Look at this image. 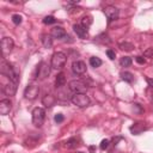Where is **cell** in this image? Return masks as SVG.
Here are the masks:
<instances>
[{
  "mask_svg": "<svg viewBox=\"0 0 153 153\" xmlns=\"http://www.w3.org/2000/svg\"><path fill=\"white\" fill-rule=\"evenodd\" d=\"M0 73L5 76H7L11 82H13L16 84L19 83V74L16 72V69L12 67V65L5 60H3L1 63H0Z\"/></svg>",
  "mask_w": 153,
  "mask_h": 153,
  "instance_id": "6da1fadb",
  "label": "cell"
},
{
  "mask_svg": "<svg viewBox=\"0 0 153 153\" xmlns=\"http://www.w3.org/2000/svg\"><path fill=\"white\" fill-rule=\"evenodd\" d=\"M67 61V56L62 51H56L51 56V67L55 69H61Z\"/></svg>",
  "mask_w": 153,
  "mask_h": 153,
  "instance_id": "7a4b0ae2",
  "label": "cell"
},
{
  "mask_svg": "<svg viewBox=\"0 0 153 153\" xmlns=\"http://www.w3.org/2000/svg\"><path fill=\"white\" fill-rule=\"evenodd\" d=\"M49 74H50V66L47 62L41 61L36 68V78L38 80H44L49 76Z\"/></svg>",
  "mask_w": 153,
  "mask_h": 153,
  "instance_id": "3957f363",
  "label": "cell"
},
{
  "mask_svg": "<svg viewBox=\"0 0 153 153\" xmlns=\"http://www.w3.org/2000/svg\"><path fill=\"white\" fill-rule=\"evenodd\" d=\"M46 120V111L42 108H35L32 110V123L36 127H42Z\"/></svg>",
  "mask_w": 153,
  "mask_h": 153,
  "instance_id": "277c9868",
  "label": "cell"
},
{
  "mask_svg": "<svg viewBox=\"0 0 153 153\" xmlns=\"http://www.w3.org/2000/svg\"><path fill=\"white\" fill-rule=\"evenodd\" d=\"M72 103L74 105H76L78 108H85L90 104V98L89 96H86L85 93H75L72 97Z\"/></svg>",
  "mask_w": 153,
  "mask_h": 153,
  "instance_id": "5b68a950",
  "label": "cell"
},
{
  "mask_svg": "<svg viewBox=\"0 0 153 153\" xmlns=\"http://www.w3.org/2000/svg\"><path fill=\"white\" fill-rule=\"evenodd\" d=\"M15 47V42L11 37H4L1 40V53H3V56L6 57L7 55H10V53L12 51Z\"/></svg>",
  "mask_w": 153,
  "mask_h": 153,
  "instance_id": "8992f818",
  "label": "cell"
},
{
  "mask_svg": "<svg viewBox=\"0 0 153 153\" xmlns=\"http://www.w3.org/2000/svg\"><path fill=\"white\" fill-rule=\"evenodd\" d=\"M68 86H69V90L74 92V95L75 93H84L88 89L86 84L82 80H72V82H69Z\"/></svg>",
  "mask_w": 153,
  "mask_h": 153,
  "instance_id": "52a82bcc",
  "label": "cell"
},
{
  "mask_svg": "<svg viewBox=\"0 0 153 153\" xmlns=\"http://www.w3.org/2000/svg\"><path fill=\"white\" fill-rule=\"evenodd\" d=\"M38 93H40V88L36 84H29L24 90V97L30 101L35 99L38 96Z\"/></svg>",
  "mask_w": 153,
  "mask_h": 153,
  "instance_id": "ba28073f",
  "label": "cell"
},
{
  "mask_svg": "<svg viewBox=\"0 0 153 153\" xmlns=\"http://www.w3.org/2000/svg\"><path fill=\"white\" fill-rule=\"evenodd\" d=\"M104 15H105L108 22L111 23V22H114L115 19L118 18L120 11H118V9L115 7V6H107V7L104 9Z\"/></svg>",
  "mask_w": 153,
  "mask_h": 153,
  "instance_id": "9c48e42d",
  "label": "cell"
},
{
  "mask_svg": "<svg viewBox=\"0 0 153 153\" xmlns=\"http://www.w3.org/2000/svg\"><path fill=\"white\" fill-rule=\"evenodd\" d=\"M72 71L76 75H82L86 72V65L84 61H74L72 63Z\"/></svg>",
  "mask_w": 153,
  "mask_h": 153,
  "instance_id": "30bf717a",
  "label": "cell"
},
{
  "mask_svg": "<svg viewBox=\"0 0 153 153\" xmlns=\"http://www.w3.org/2000/svg\"><path fill=\"white\" fill-rule=\"evenodd\" d=\"M73 30H74V32H75L76 35H78V37L82 38V40H85V38L89 37V31H88V29L84 28L82 24H75V25H73Z\"/></svg>",
  "mask_w": 153,
  "mask_h": 153,
  "instance_id": "8fae6325",
  "label": "cell"
},
{
  "mask_svg": "<svg viewBox=\"0 0 153 153\" xmlns=\"http://www.w3.org/2000/svg\"><path fill=\"white\" fill-rule=\"evenodd\" d=\"M3 91L5 92L6 96H15L16 95V91H17V84L10 80L7 84H5L3 86Z\"/></svg>",
  "mask_w": 153,
  "mask_h": 153,
  "instance_id": "7c38bea8",
  "label": "cell"
},
{
  "mask_svg": "<svg viewBox=\"0 0 153 153\" xmlns=\"http://www.w3.org/2000/svg\"><path fill=\"white\" fill-rule=\"evenodd\" d=\"M12 109V103L10 99H3L0 102V114L1 115H7Z\"/></svg>",
  "mask_w": 153,
  "mask_h": 153,
  "instance_id": "4fadbf2b",
  "label": "cell"
},
{
  "mask_svg": "<svg viewBox=\"0 0 153 153\" xmlns=\"http://www.w3.org/2000/svg\"><path fill=\"white\" fill-rule=\"evenodd\" d=\"M50 35H51V37L57 38V40H61V38L67 37L65 29H63V28H61V26H55V28H53V29H51Z\"/></svg>",
  "mask_w": 153,
  "mask_h": 153,
  "instance_id": "5bb4252c",
  "label": "cell"
},
{
  "mask_svg": "<svg viewBox=\"0 0 153 153\" xmlns=\"http://www.w3.org/2000/svg\"><path fill=\"white\" fill-rule=\"evenodd\" d=\"M56 103V98L53 96V95H46L43 98H42V104L47 108H50L53 107L54 104Z\"/></svg>",
  "mask_w": 153,
  "mask_h": 153,
  "instance_id": "9a60e30c",
  "label": "cell"
},
{
  "mask_svg": "<svg viewBox=\"0 0 153 153\" xmlns=\"http://www.w3.org/2000/svg\"><path fill=\"white\" fill-rule=\"evenodd\" d=\"M79 141H78V139L76 138H71V139H68L65 143H63V146L66 147V148H69V149H73V148H76L78 147V143Z\"/></svg>",
  "mask_w": 153,
  "mask_h": 153,
  "instance_id": "2e32d148",
  "label": "cell"
},
{
  "mask_svg": "<svg viewBox=\"0 0 153 153\" xmlns=\"http://www.w3.org/2000/svg\"><path fill=\"white\" fill-rule=\"evenodd\" d=\"M65 83H66V76H65V74L61 72V73H59V74L56 75V78H55V86H56V89H57V88H62V86L65 85Z\"/></svg>",
  "mask_w": 153,
  "mask_h": 153,
  "instance_id": "e0dca14e",
  "label": "cell"
},
{
  "mask_svg": "<svg viewBox=\"0 0 153 153\" xmlns=\"http://www.w3.org/2000/svg\"><path fill=\"white\" fill-rule=\"evenodd\" d=\"M145 129H146V127L143 126V123H135L134 126L130 127V132L133 134H135V135L141 134V132H143Z\"/></svg>",
  "mask_w": 153,
  "mask_h": 153,
  "instance_id": "ac0fdd59",
  "label": "cell"
},
{
  "mask_svg": "<svg viewBox=\"0 0 153 153\" xmlns=\"http://www.w3.org/2000/svg\"><path fill=\"white\" fill-rule=\"evenodd\" d=\"M121 78H122L124 82L129 83V84L134 82V75H133L130 72H122V73H121Z\"/></svg>",
  "mask_w": 153,
  "mask_h": 153,
  "instance_id": "d6986e66",
  "label": "cell"
},
{
  "mask_svg": "<svg viewBox=\"0 0 153 153\" xmlns=\"http://www.w3.org/2000/svg\"><path fill=\"white\" fill-rule=\"evenodd\" d=\"M42 43L46 48H50L51 44H53V40H51V36L50 35H43L42 36Z\"/></svg>",
  "mask_w": 153,
  "mask_h": 153,
  "instance_id": "ffe728a7",
  "label": "cell"
},
{
  "mask_svg": "<svg viewBox=\"0 0 153 153\" xmlns=\"http://www.w3.org/2000/svg\"><path fill=\"white\" fill-rule=\"evenodd\" d=\"M91 24H92V17L91 16H85V17L82 18V25L84 28L89 29L91 26Z\"/></svg>",
  "mask_w": 153,
  "mask_h": 153,
  "instance_id": "44dd1931",
  "label": "cell"
},
{
  "mask_svg": "<svg viewBox=\"0 0 153 153\" xmlns=\"http://www.w3.org/2000/svg\"><path fill=\"white\" fill-rule=\"evenodd\" d=\"M102 63H103L102 60H101L99 57H97V56H92V57L90 59V65H91L92 67H95V68L102 66Z\"/></svg>",
  "mask_w": 153,
  "mask_h": 153,
  "instance_id": "7402d4cb",
  "label": "cell"
},
{
  "mask_svg": "<svg viewBox=\"0 0 153 153\" xmlns=\"http://www.w3.org/2000/svg\"><path fill=\"white\" fill-rule=\"evenodd\" d=\"M120 48H121L122 50L130 51V50H133L134 46H133L132 43H129V42H122V43H120Z\"/></svg>",
  "mask_w": 153,
  "mask_h": 153,
  "instance_id": "603a6c76",
  "label": "cell"
},
{
  "mask_svg": "<svg viewBox=\"0 0 153 153\" xmlns=\"http://www.w3.org/2000/svg\"><path fill=\"white\" fill-rule=\"evenodd\" d=\"M120 65H121L122 67H129V66L132 65V59H130L129 56H124V57H122V59L120 60Z\"/></svg>",
  "mask_w": 153,
  "mask_h": 153,
  "instance_id": "cb8c5ba5",
  "label": "cell"
},
{
  "mask_svg": "<svg viewBox=\"0 0 153 153\" xmlns=\"http://www.w3.org/2000/svg\"><path fill=\"white\" fill-rule=\"evenodd\" d=\"M55 22H56V19H55L53 16H47V17L43 18V23L47 24V25H48V24H54Z\"/></svg>",
  "mask_w": 153,
  "mask_h": 153,
  "instance_id": "d4e9b609",
  "label": "cell"
},
{
  "mask_svg": "<svg viewBox=\"0 0 153 153\" xmlns=\"http://www.w3.org/2000/svg\"><path fill=\"white\" fill-rule=\"evenodd\" d=\"M22 19H23V18H22L21 15H13V16H12V22H13L16 25H19V24L22 23Z\"/></svg>",
  "mask_w": 153,
  "mask_h": 153,
  "instance_id": "484cf974",
  "label": "cell"
},
{
  "mask_svg": "<svg viewBox=\"0 0 153 153\" xmlns=\"http://www.w3.org/2000/svg\"><path fill=\"white\" fill-rule=\"evenodd\" d=\"M63 115L62 114H56L55 115V117H54V121L56 122V123H61V122H63Z\"/></svg>",
  "mask_w": 153,
  "mask_h": 153,
  "instance_id": "4316f807",
  "label": "cell"
},
{
  "mask_svg": "<svg viewBox=\"0 0 153 153\" xmlns=\"http://www.w3.org/2000/svg\"><path fill=\"white\" fill-rule=\"evenodd\" d=\"M143 55L146 57H153V48H148L147 50L143 51Z\"/></svg>",
  "mask_w": 153,
  "mask_h": 153,
  "instance_id": "83f0119b",
  "label": "cell"
},
{
  "mask_svg": "<svg viewBox=\"0 0 153 153\" xmlns=\"http://www.w3.org/2000/svg\"><path fill=\"white\" fill-rule=\"evenodd\" d=\"M107 55H108V57H109L110 60H114V59H115V56H116L115 51H114V50H111V49H108V50H107Z\"/></svg>",
  "mask_w": 153,
  "mask_h": 153,
  "instance_id": "f1b7e54d",
  "label": "cell"
},
{
  "mask_svg": "<svg viewBox=\"0 0 153 153\" xmlns=\"http://www.w3.org/2000/svg\"><path fill=\"white\" fill-rule=\"evenodd\" d=\"M109 143H110V142H109V140H107V139H105V140H103V141L101 142V149H103V151H104V149H107V148H108V146H109Z\"/></svg>",
  "mask_w": 153,
  "mask_h": 153,
  "instance_id": "f546056e",
  "label": "cell"
},
{
  "mask_svg": "<svg viewBox=\"0 0 153 153\" xmlns=\"http://www.w3.org/2000/svg\"><path fill=\"white\" fill-rule=\"evenodd\" d=\"M135 60H136V62L140 63V65H145V63H146V60H145L142 56H136Z\"/></svg>",
  "mask_w": 153,
  "mask_h": 153,
  "instance_id": "4dcf8cb0",
  "label": "cell"
},
{
  "mask_svg": "<svg viewBox=\"0 0 153 153\" xmlns=\"http://www.w3.org/2000/svg\"><path fill=\"white\" fill-rule=\"evenodd\" d=\"M147 83L151 88H153V78H147Z\"/></svg>",
  "mask_w": 153,
  "mask_h": 153,
  "instance_id": "1f68e13d",
  "label": "cell"
},
{
  "mask_svg": "<svg viewBox=\"0 0 153 153\" xmlns=\"http://www.w3.org/2000/svg\"><path fill=\"white\" fill-rule=\"evenodd\" d=\"M91 152H95V149H96V147L95 146H90V148H89Z\"/></svg>",
  "mask_w": 153,
  "mask_h": 153,
  "instance_id": "d6a6232c",
  "label": "cell"
},
{
  "mask_svg": "<svg viewBox=\"0 0 153 153\" xmlns=\"http://www.w3.org/2000/svg\"><path fill=\"white\" fill-rule=\"evenodd\" d=\"M78 153H83V152H78Z\"/></svg>",
  "mask_w": 153,
  "mask_h": 153,
  "instance_id": "836d02e7",
  "label": "cell"
}]
</instances>
